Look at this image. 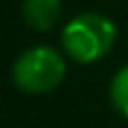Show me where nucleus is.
<instances>
[{"instance_id": "nucleus-1", "label": "nucleus", "mask_w": 128, "mask_h": 128, "mask_svg": "<svg viewBox=\"0 0 128 128\" xmlns=\"http://www.w3.org/2000/svg\"><path fill=\"white\" fill-rule=\"evenodd\" d=\"M60 43L62 52L76 64L100 62L116 43V24L100 12H81L62 26Z\"/></svg>"}, {"instance_id": "nucleus-2", "label": "nucleus", "mask_w": 128, "mask_h": 128, "mask_svg": "<svg viewBox=\"0 0 128 128\" xmlns=\"http://www.w3.org/2000/svg\"><path fill=\"white\" fill-rule=\"evenodd\" d=\"M66 60L52 45H33L12 64V83L24 95H48L64 81Z\"/></svg>"}, {"instance_id": "nucleus-3", "label": "nucleus", "mask_w": 128, "mask_h": 128, "mask_svg": "<svg viewBox=\"0 0 128 128\" xmlns=\"http://www.w3.org/2000/svg\"><path fill=\"white\" fill-rule=\"evenodd\" d=\"M22 17L33 31H52L62 17V0H22Z\"/></svg>"}, {"instance_id": "nucleus-4", "label": "nucleus", "mask_w": 128, "mask_h": 128, "mask_svg": "<svg viewBox=\"0 0 128 128\" xmlns=\"http://www.w3.org/2000/svg\"><path fill=\"white\" fill-rule=\"evenodd\" d=\"M109 100H112V107H114L124 119H128V64L121 66L119 71L114 74V78H112Z\"/></svg>"}]
</instances>
